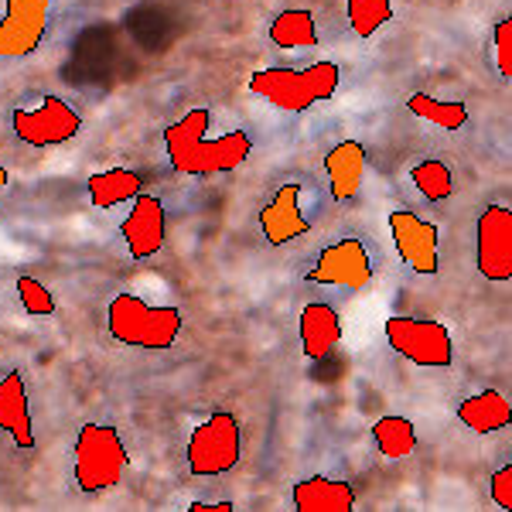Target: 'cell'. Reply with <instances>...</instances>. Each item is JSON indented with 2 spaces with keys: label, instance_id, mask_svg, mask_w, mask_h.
Instances as JSON below:
<instances>
[{
  "label": "cell",
  "instance_id": "12",
  "mask_svg": "<svg viewBox=\"0 0 512 512\" xmlns=\"http://www.w3.org/2000/svg\"><path fill=\"white\" fill-rule=\"evenodd\" d=\"M120 236L134 260H147L164 246L168 236V219H164V205L154 195H137L134 209L120 222Z\"/></svg>",
  "mask_w": 512,
  "mask_h": 512
},
{
  "label": "cell",
  "instance_id": "3",
  "mask_svg": "<svg viewBox=\"0 0 512 512\" xmlns=\"http://www.w3.org/2000/svg\"><path fill=\"white\" fill-rule=\"evenodd\" d=\"M110 335L120 345L147 352H164L178 342L181 332V311L164 304V308H151L144 297L137 294H117L110 301V315H106Z\"/></svg>",
  "mask_w": 512,
  "mask_h": 512
},
{
  "label": "cell",
  "instance_id": "5",
  "mask_svg": "<svg viewBox=\"0 0 512 512\" xmlns=\"http://www.w3.org/2000/svg\"><path fill=\"white\" fill-rule=\"evenodd\" d=\"M243 454V427L233 410H212L209 420L195 427L188 437L185 461L195 478H216L233 472Z\"/></svg>",
  "mask_w": 512,
  "mask_h": 512
},
{
  "label": "cell",
  "instance_id": "24",
  "mask_svg": "<svg viewBox=\"0 0 512 512\" xmlns=\"http://www.w3.org/2000/svg\"><path fill=\"white\" fill-rule=\"evenodd\" d=\"M345 14H349V28L355 31V38H373L393 18V0H349Z\"/></svg>",
  "mask_w": 512,
  "mask_h": 512
},
{
  "label": "cell",
  "instance_id": "27",
  "mask_svg": "<svg viewBox=\"0 0 512 512\" xmlns=\"http://www.w3.org/2000/svg\"><path fill=\"white\" fill-rule=\"evenodd\" d=\"M492 499L499 502L502 509H512V465H502L499 472L492 475Z\"/></svg>",
  "mask_w": 512,
  "mask_h": 512
},
{
  "label": "cell",
  "instance_id": "16",
  "mask_svg": "<svg viewBox=\"0 0 512 512\" xmlns=\"http://www.w3.org/2000/svg\"><path fill=\"white\" fill-rule=\"evenodd\" d=\"M291 502L297 512H352L355 489L342 478L311 475L291 489Z\"/></svg>",
  "mask_w": 512,
  "mask_h": 512
},
{
  "label": "cell",
  "instance_id": "21",
  "mask_svg": "<svg viewBox=\"0 0 512 512\" xmlns=\"http://www.w3.org/2000/svg\"><path fill=\"white\" fill-rule=\"evenodd\" d=\"M407 110L420 120L437 123L441 130H461L468 123V106L465 103H454V99H434L427 93L407 96Z\"/></svg>",
  "mask_w": 512,
  "mask_h": 512
},
{
  "label": "cell",
  "instance_id": "29",
  "mask_svg": "<svg viewBox=\"0 0 512 512\" xmlns=\"http://www.w3.org/2000/svg\"><path fill=\"white\" fill-rule=\"evenodd\" d=\"M4 188H7V171L0 168V192H4Z\"/></svg>",
  "mask_w": 512,
  "mask_h": 512
},
{
  "label": "cell",
  "instance_id": "14",
  "mask_svg": "<svg viewBox=\"0 0 512 512\" xmlns=\"http://www.w3.org/2000/svg\"><path fill=\"white\" fill-rule=\"evenodd\" d=\"M366 147L359 140H342L325 154V175H328V192L335 202H349L359 195L362 178H366Z\"/></svg>",
  "mask_w": 512,
  "mask_h": 512
},
{
  "label": "cell",
  "instance_id": "28",
  "mask_svg": "<svg viewBox=\"0 0 512 512\" xmlns=\"http://www.w3.org/2000/svg\"><path fill=\"white\" fill-rule=\"evenodd\" d=\"M188 512H236L233 502H192Z\"/></svg>",
  "mask_w": 512,
  "mask_h": 512
},
{
  "label": "cell",
  "instance_id": "13",
  "mask_svg": "<svg viewBox=\"0 0 512 512\" xmlns=\"http://www.w3.org/2000/svg\"><path fill=\"white\" fill-rule=\"evenodd\" d=\"M260 229L270 246H287V243H294L297 236L308 233L311 222L304 219V212H301V185H297V181H287L274 195V202L263 205Z\"/></svg>",
  "mask_w": 512,
  "mask_h": 512
},
{
  "label": "cell",
  "instance_id": "4",
  "mask_svg": "<svg viewBox=\"0 0 512 512\" xmlns=\"http://www.w3.org/2000/svg\"><path fill=\"white\" fill-rule=\"evenodd\" d=\"M130 465V454L123 448V437L117 427L106 424H82L76 434V485L82 492L99 495L106 489H117L123 472Z\"/></svg>",
  "mask_w": 512,
  "mask_h": 512
},
{
  "label": "cell",
  "instance_id": "1",
  "mask_svg": "<svg viewBox=\"0 0 512 512\" xmlns=\"http://www.w3.org/2000/svg\"><path fill=\"white\" fill-rule=\"evenodd\" d=\"M209 123V110H188L181 120L164 127V151H168V161L178 175H226V171H236L250 158V134L233 130V134H222L219 140H209Z\"/></svg>",
  "mask_w": 512,
  "mask_h": 512
},
{
  "label": "cell",
  "instance_id": "15",
  "mask_svg": "<svg viewBox=\"0 0 512 512\" xmlns=\"http://www.w3.org/2000/svg\"><path fill=\"white\" fill-rule=\"evenodd\" d=\"M0 431L11 434L18 448H35V427H31L28 410V386L18 369H11L0 379Z\"/></svg>",
  "mask_w": 512,
  "mask_h": 512
},
{
  "label": "cell",
  "instance_id": "6",
  "mask_svg": "<svg viewBox=\"0 0 512 512\" xmlns=\"http://www.w3.org/2000/svg\"><path fill=\"white\" fill-rule=\"evenodd\" d=\"M383 335L390 342V349L403 359H410L414 366L424 369H448L454 362V342L448 325L441 321H424V318H386Z\"/></svg>",
  "mask_w": 512,
  "mask_h": 512
},
{
  "label": "cell",
  "instance_id": "11",
  "mask_svg": "<svg viewBox=\"0 0 512 512\" xmlns=\"http://www.w3.org/2000/svg\"><path fill=\"white\" fill-rule=\"evenodd\" d=\"M390 236L396 243V253L414 274H437L441 253H437V226L420 219L410 209L390 212Z\"/></svg>",
  "mask_w": 512,
  "mask_h": 512
},
{
  "label": "cell",
  "instance_id": "25",
  "mask_svg": "<svg viewBox=\"0 0 512 512\" xmlns=\"http://www.w3.org/2000/svg\"><path fill=\"white\" fill-rule=\"evenodd\" d=\"M18 297H21V308L28 311V315H35V318L55 315V294L35 277H18Z\"/></svg>",
  "mask_w": 512,
  "mask_h": 512
},
{
  "label": "cell",
  "instance_id": "8",
  "mask_svg": "<svg viewBox=\"0 0 512 512\" xmlns=\"http://www.w3.org/2000/svg\"><path fill=\"white\" fill-rule=\"evenodd\" d=\"M0 18V59H28L41 48L52 18V0H4Z\"/></svg>",
  "mask_w": 512,
  "mask_h": 512
},
{
  "label": "cell",
  "instance_id": "9",
  "mask_svg": "<svg viewBox=\"0 0 512 512\" xmlns=\"http://www.w3.org/2000/svg\"><path fill=\"white\" fill-rule=\"evenodd\" d=\"M475 263H478V274L492 280V284L512 280V212L506 205H489L478 216Z\"/></svg>",
  "mask_w": 512,
  "mask_h": 512
},
{
  "label": "cell",
  "instance_id": "23",
  "mask_svg": "<svg viewBox=\"0 0 512 512\" xmlns=\"http://www.w3.org/2000/svg\"><path fill=\"white\" fill-rule=\"evenodd\" d=\"M410 181L417 185V192L427 202H448L454 192V175L441 158H427L410 168Z\"/></svg>",
  "mask_w": 512,
  "mask_h": 512
},
{
  "label": "cell",
  "instance_id": "26",
  "mask_svg": "<svg viewBox=\"0 0 512 512\" xmlns=\"http://www.w3.org/2000/svg\"><path fill=\"white\" fill-rule=\"evenodd\" d=\"M495 41V65H499V76L512 79V18H502L492 31Z\"/></svg>",
  "mask_w": 512,
  "mask_h": 512
},
{
  "label": "cell",
  "instance_id": "18",
  "mask_svg": "<svg viewBox=\"0 0 512 512\" xmlns=\"http://www.w3.org/2000/svg\"><path fill=\"white\" fill-rule=\"evenodd\" d=\"M458 420L475 434L502 431V427H509V420H512L509 400L495 390H482V393H475V396H468V400L458 403Z\"/></svg>",
  "mask_w": 512,
  "mask_h": 512
},
{
  "label": "cell",
  "instance_id": "17",
  "mask_svg": "<svg viewBox=\"0 0 512 512\" xmlns=\"http://www.w3.org/2000/svg\"><path fill=\"white\" fill-rule=\"evenodd\" d=\"M342 342V318L332 304H321V301H311L304 304L301 311V352L304 359L318 362L325 359L335 345Z\"/></svg>",
  "mask_w": 512,
  "mask_h": 512
},
{
  "label": "cell",
  "instance_id": "20",
  "mask_svg": "<svg viewBox=\"0 0 512 512\" xmlns=\"http://www.w3.org/2000/svg\"><path fill=\"white\" fill-rule=\"evenodd\" d=\"M86 188H89V202H93L96 209H113V205L134 202L140 195V175L127 168H110L89 178Z\"/></svg>",
  "mask_w": 512,
  "mask_h": 512
},
{
  "label": "cell",
  "instance_id": "19",
  "mask_svg": "<svg viewBox=\"0 0 512 512\" xmlns=\"http://www.w3.org/2000/svg\"><path fill=\"white\" fill-rule=\"evenodd\" d=\"M270 41L277 48H315L318 45V24L315 14L304 11V7H287V11L274 14L270 21Z\"/></svg>",
  "mask_w": 512,
  "mask_h": 512
},
{
  "label": "cell",
  "instance_id": "10",
  "mask_svg": "<svg viewBox=\"0 0 512 512\" xmlns=\"http://www.w3.org/2000/svg\"><path fill=\"white\" fill-rule=\"evenodd\" d=\"M373 280V256L362 239H338L335 246L318 253L315 267L308 270V284L342 287V291H362Z\"/></svg>",
  "mask_w": 512,
  "mask_h": 512
},
{
  "label": "cell",
  "instance_id": "22",
  "mask_svg": "<svg viewBox=\"0 0 512 512\" xmlns=\"http://www.w3.org/2000/svg\"><path fill=\"white\" fill-rule=\"evenodd\" d=\"M373 441L383 458H407L417 448V427L407 417H379L373 424Z\"/></svg>",
  "mask_w": 512,
  "mask_h": 512
},
{
  "label": "cell",
  "instance_id": "7",
  "mask_svg": "<svg viewBox=\"0 0 512 512\" xmlns=\"http://www.w3.org/2000/svg\"><path fill=\"white\" fill-rule=\"evenodd\" d=\"M11 130L28 147H62L82 130V117L62 96H45L35 110L18 106L11 113Z\"/></svg>",
  "mask_w": 512,
  "mask_h": 512
},
{
  "label": "cell",
  "instance_id": "2",
  "mask_svg": "<svg viewBox=\"0 0 512 512\" xmlns=\"http://www.w3.org/2000/svg\"><path fill=\"white\" fill-rule=\"evenodd\" d=\"M338 82H342V69L335 62H315L308 69H260L246 86L250 93L270 99L277 110L308 113L335 96Z\"/></svg>",
  "mask_w": 512,
  "mask_h": 512
}]
</instances>
